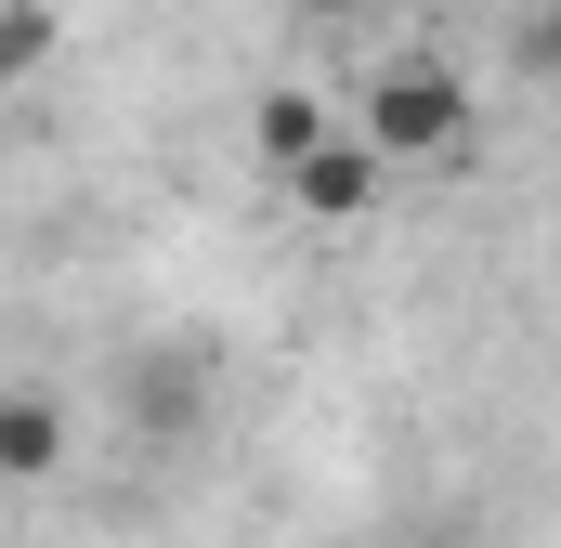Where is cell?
<instances>
[{"label":"cell","instance_id":"6","mask_svg":"<svg viewBox=\"0 0 561 548\" xmlns=\"http://www.w3.org/2000/svg\"><path fill=\"white\" fill-rule=\"evenodd\" d=\"M510 66H523V79H549V92H561V0H549V13H523V26H510Z\"/></svg>","mask_w":561,"mask_h":548},{"label":"cell","instance_id":"7","mask_svg":"<svg viewBox=\"0 0 561 548\" xmlns=\"http://www.w3.org/2000/svg\"><path fill=\"white\" fill-rule=\"evenodd\" d=\"M300 13H366V0H300Z\"/></svg>","mask_w":561,"mask_h":548},{"label":"cell","instance_id":"1","mask_svg":"<svg viewBox=\"0 0 561 548\" xmlns=\"http://www.w3.org/2000/svg\"><path fill=\"white\" fill-rule=\"evenodd\" d=\"M353 118H366V144H379L392 170H457V157H470V79H457L444 53H392Z\"/></svg>","mask_w":561,"mask_h":548},{"label":"cell","instance_id":"4","mask_svg":"<svg viewBox=\"0 0 561 548\" xmlns=\"http://www.w3.org/2000/svg\"><path fill=\"white\" fill-rule=\"evenodd\" d=\"M327 132H340V118H327L313 92H275V105H262V157H275V170H287V157H313Z\"/></svg>","mask_w":561,"mask_h":548},{"label":"cell","instance_id":"3","mask_svg":"<svg viewBox=\"0 0 561 548\" xmlns=\"http://www.w3.org/2000/svg\"><path fill=\"white\" fill-rule=\"evenodd\" d=\"M53 457H66V418L39 406V392H13V406H0V470H13V483H53Z\"/></svg>","mask_w":561,"mask_h":548},{"label":"cell","instance_id":"5","mask_svg":"<svg viewBox=\"0 0 561 548\" xmlns=\"http://www.w3.org/2000/svg\"><path fill=\"white\" fill-rule=\"evenodd\" d=\"M39 53H53V0H13V13H0V66L39 79Z\"/></svg>","mask_w":561,"mask_h":548},{"label":"cell","instance_id":"2","mask_svg":"<svg viewBox=\"0 0 561 548\" xmlns=\"http://www.w3.org/2000/svg\"><path fill=\"white\" fill-rule=\"evenodd\" d=\"M275 183L300 196V209H313V222H366V209H379V183H392V157L366 144V118H340V132L313 144V157H287Z\"/></svg>","mask_w":561,"mask_h":548}]
</instances>
